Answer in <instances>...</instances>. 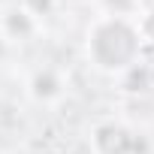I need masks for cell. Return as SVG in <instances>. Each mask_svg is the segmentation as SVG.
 <instances>
[{
    "label": "cell",
    "mask_w": 154,
    "mask_h": 154,
    "mask_svg": "<svg viewBox=\"0 0 154 154\" xmlns=\"http://www.w3.org/2000/svg\"><path fill=\"white\" fill-rule=\"evenodd\" d=\"M133 51H136V39H133V33H130L124 24H106V27L97 33V39H94V54H97V60L106 63V66H121V63H127V60L133 57Z\"/></svg>",
    "instance_id": "6da1fadb"
},
{
    "label": "cell",
    "mask_w": 154,
    "mask_h": 154,
    "mask_svg": "<svg viewBox=\"0 0 154 154\" xmlns=\"http://www.w3.org/2000/svg\"><path fill=\"white\" fill-rule=\"evenodd\" d=\"M33 6H36V9H45V6H48V0H33Z\"/></svg>",
    "instance_id": "3957f363"
},
{
    "label": "cell",
    "mask_w": 154,
    "mask_h": 154,
    "mask_svg": "<svg viewBox=\"0 0 154 154\" xmlns=\"http://www.w3.org/2000/svg\"><path fill=\"white\" fill-rule=\"evenodd\" d=\"M100 145L106 154H124L127 151V133L118 127H106V130H100Z\"/></svg>",
    "instance_id": "7a4b0ae2"
}]
</instances>
